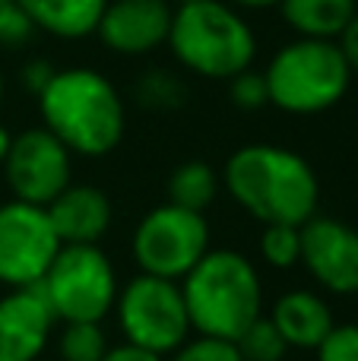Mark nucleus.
I'll list each match as a JSON object with an SVG mask.
<instances>
[{"label":"nucleus","instance_id":"f257e3e1","mask_svg":"<svg viewBox=\"0 0 358 361\" xmlns=\"http://www.w3.org/2000/svg\"><path fill=\"white\" fill-rule=\"evenodd\" d=\"M226 187L235 203L264 225H304L321 200L308 159L270 143L241 146L226 162Z\"/></svg>","mask_w":358,"mask_h":361},{"label":"nucleus","instance_id":"f03ea898","mask_svg":"<svg viewBox=\"0 0 358 361\" xmlns=\"http://www.w3.org/2000/svg\"><path fill=\"white\" fill-rule=\"evenodd\" d=\"M44 130L70 149V156L99 159L124 140L127 114L118 89L92 67L57 70L38 95Z\"/></svg>","mask_w":358,"mask_h":361},{"label":"nucleus","instance_id":"7ed1b4c3","mask_svg":"<svg viewBox=\"0 0 358 361\" xmlns=\"http://www.w3.org/2000/svg\"><path fill=\"white\" fill-rule=\"evenodd\" d=\"M190 326L200 336L235 339L260 317V276L238 250H206L181 282Z\"/></svg>","mask_w":358,"mask_h":361},{"label":"nucleus","instance_id":"20e7f679","mask_svg":"<svg viewBox=\"0 0 358 361\" xmlns=\"http://www.w3.org/2000/svg\"><path fill=\"white\" fill-rule=\"evenodd\" d=\"M168 48L190 73L206 76V80H232L251 70L257 38L232 4L190 0V4L175 6Z\"/></svg>","mask_w":358,"mask_h":361},{"label":"nucleus","instance_id":"39448f33","mask_svg":"<svg viewBox=\"0 0 358 361\" xmlns=\"http://www.w3.org/2000/svg\"><path fill=\"white\" fill-rule=\"evenodd\" d=\"M264 80L270 105L289 114H321L342 102L352 82V70L340 42L295 38L273 54Z\"/></svg>","mask_w":358,"mask_h":361},{"label":"nucleus","instance_id":"423d86ee","mask_svg":"<svg viewBox=\"0 0 358 361\" xmlns=\"http://www.w3.org/2000/svg\"><path fill=\"white\" fill-rule=\"evenodd\" d=\"M38 288L63 324H101L118 301V276L99 244H63Z\"/></svg>","mask_w":358,"mask_h":361},{"label":"nucleus","instance_id":"0eeeda50","mask_svg":"<svg viewBox=\"0 0 358 361\" xmlns=\"http://www.w3.org/2000/svg\"><path fill=\"white\" fill-rule=\"evenodd\" d=\"M114 305L127 343L137 349L165 355L187 343L190 317L178 282L140 273L121 288Z\"/></svg>","mask_w":358,"mask_h":361},{"label":"nucleus","instance_id":"6e6552de","mask_svg":"<svg viewBox=\"0 0 358 361\" xmlns=\"http://www.w3.org/2000/svg\"><path fill=\"white\" fill-rule=\"evenodd\" d=\"M209 250V225L203 212L162 203L140 219L133 231V257L146 276L184 279Z\"/></svg>","mask_w":358,"mask_h":361},{"label":"nucleus","instance_id":"1a4fd4ad","mask_svg":"<svg viewBox=\"0 0 358 361\" xmlns=\"http://www.w3.org/2000/svg\"><path fill=\"white\" fill-rule=\"evenodd\" d=\"M57 241L44 206L10 200L0 206V282L10 288L38 286L54 263Z\"/></svg>","mask_w":358,"mask_h":361},{"label":"nucleus","instance_id":"9d476101","mask_svg":"<svg viewBox=\"0 0 358 361\" xmlns=\"http://www.w3.org/2000/svg\"><path fill=\"white\" fill-rule=\"evenodd\" d=\"M6 184L13 200L32 206H48L61 190L70 187V149L44 127L13 137V146L4 159Z\"/></svg>","mask_w":358,"mask_h":361},{"label":"nucleus","instance_id":"9b49d317","mask_svg":"<svg viewBox=\"0 0 358 361\" xmlns=\"http://www.w3.org/2000/svg\"><path fill=\"white\" fill-rule=\"evenodd\" d=\"M302 263L323 288L358 292V231L340 219L314 216L302 225Z\"/></svg>","mask_w":358,"mask_h":361},{"label":"nucleus","instance_id":"f8f14e48","mask_svg":"<svg viewBox=\"0 0 358 361\" xmlns=\"http://www.w3.org/2000/svg\"><path fill=\"white\" fill-rule=\"evenodd\" d=\"M171 16L168 0H108L95 32L114 54L140 57L168 44Z\"/></svg>","mask_w":358,"mask_h":361},{"label":"nucleus","instance_id":"ddd939ff","mask_svg":"<svg viewBox=\"0 0 358 361\" xmlns=\"http://www.w3.org/2000/svg\"><path fill=\"white\" fill-rule=\"evenodd\" d=\"M54 311L38 286L0 298V361H35L48 345Z\"/></svg>","mask_w":358,"mask_h":361},{"label":"nucleus","instance_id":"4468645a","mask_svg":"<svg viewBox=\"0 0 358 361\" xmlns=\"http://www.w3.org/2000/svg\"><path fill=\"white\" fill-rule=\"evenodd\" d=\"M44 212L61 244H99L111 225V200L92 184H70L44 206Z\"/></svg>","mask_w":358,"mask_h":361},{"label":"nucleus","instance_id":"2eb2a0df","mask_svg":"<svg viewBox=\"0 0 358 361\" xmlns=\"http://www.w3.org/2000/svg\"><path fill=\"white\" fill-rule=\"evenodd\" d=\"M273 326L279 330V336L285 339L289 349H314L330 336L333 330V314H330L327 301L314 292H285L283 298L273 305L270 314Z\"/></svg>","mask_w":358,"mask_h":361},{"label":"nucleus","instance_id":"dca6fc26","mask_svg":"<svg viewBox=\"0 0 358 361\" xmlns=\"http://www.w3.org/2000/svg\"><path fill=\"white\" fill-rule=\"evenodd\" d=\"M35 29L57 38H86L99 29L108 0H16Z\"/></svg>","mask_w":358,"mask_h":361},{"label":"nucleus","instance_id":"f3484780","mask_svg":"<svg viewBox=\"0 0 358 361\" xmlns=\"http://www.w3.org/2000/svg\"><path fill=\"white\" fill-rule=\"evenodd\" d=\"M283 19L298 32V38L340 42V35L355 19V0H279Z\"/></svg>","mask_w":358,"mask_h":361},{"label":"nucleus","instance_id":"a211bd4d","mask_svg":"<svg viewBox=\"0 0 358 361\" xmlns=\"http://www.w3.org/2000/svg\"><path fill=\"white\" fill-rule=\"evenodd\" d=\"M219 193V175L206 162H184L168 175V203L203 212Z\"/></svg>","mask_w":358,"mask_h":361},{"label":"nucleus","instance_id":"6ab92c4d","mask_svg":"<svg viewBox=\"0 0 358 361\" xmlns=\"http://www.w3.org/2000/svg\"><path fill=\"white\" fill-rule=\"evenodd\" d=\"M235 345H238L241 361H283V355L289 352V345L279 336V330L273 326L270 317H257L235 339Z\"/></svg>","mask_w":358,"mask_h":361},{"label":"nucleus","instance_id":"aec40b11","mask_svg":"<svg viewBox=\"0 0 358 361\" xmlns=\"http://www.w3.org/2000/svg\"><path fill=\"white\" fill-rule=\"evenodd\" d=\"M260 254L276 269L302 263V225H266L260 235Z\"/></svg>","mask_w":358,"mask_h":361},{"label":"nucleus","instance_id":"412c9836","mask_svg":"<svg viewBox=\"0 0 358 361\" xmlns=\"http://www.w3.org/2000/svg\"><path fill=\"white\" fill-rule=\"evenodd\" d=\"M105 352L108 343L99 324H67V330L61 336L63 361H101Z\"/></svg>","mask_w":358,"mask_h":361},{"label":"nucleus","instance_id":"4be33fe9","mask_svg":"<svg viewBox=\"0 0 358 361\" xmlns=\"http://www.w3.org/2000/svg\"><path fill=\"white\" fill-rule=\"evenodd\" d=\"M171 361H241L238 345L228 339H213V336H200L184 343L181 349H175Z\"/></svg>","mask_w":358,"mask_h":361},{"label":"nucleus","instance_id":"5701e85b","mask_svg":"<svg viewBox=\"0 0 358 361\" xmlns=\"http://www.w3.org/2000/svg\"><path fill=\"white\" fill-rule=\"evenodd\" d=\"M228 89H232V102L245 111H257V108L270 105V92H266V80L257 70H245V73L232 76L228 80Z\"/></svg>","mask_w":358,"mask_h":361},{"label":"nucleus","instance_id":"b1692460","mask_svg":"<svg viewBox=\"0 0 358 361\" xmlns=\"http://www.w3.org/2000/svg\"><path fill=\"white\" fill-rule=\"evenodd\" d=\"M32 32H35V25L29 23L23 6L16 0H0V44L16 48V44L29 42Z\"/></svg>","mask_w":358,"mask_h":361},{"label":"nucleus","instance_id":"393cba45","mask_svg":"<svg viewBox=\"0 0 358 361\" xmlns=\"http://www.w3.org/2000/svg\"><path fill=\"white\" fill-rule=\"evenodd\" d=\"M317 361H358V326H333L317 345Z\"/></svg>","mask_w":358,"mask_h":361},{"label":"nucleus","instance_id":"a878e982","mask_svg":"<svg viewBox=\"0 0 358 361\" xmlns=\"http://www.w3.org/2000/svg\"><path fill=\"white\" fill-rule=\"evenodd\" d=\"M57 70L51 67L48 61H29L23 67V86L29 89V92H35V95H42L44 92V86L51 82V76H54Z\"/></svg>","mask_w":358,"mask_h":361},{"label":"nucleus","instance_id":"bb28decb","mask_svg":"<svg viewBox=\"0 0 358 361\" xmlns=\"http://www.w3.org/2000/svg\"><path fill=\"white\" fill-rule=\"evenodd\" d=\"M340 48H342V54H346V63H349V70H352V76H358V13L352 23H349V29L340 35Z\"/></svg>","mask_w":358,"mask_h":361},{"label":"nucleus","instance_id":"cd10ccee","mask_svg":"<svg viewBox=\"0 0 358 361\" xmlns=\"http://www.w3.org/2000/svg\"><path fill=\"white\" fill-rule=\"evenodd\" d=\"M101 361H162V355H152L146 349H137V345H118V349H108Z\"/></svg>","mask_w":358,"mask_h":361},{"label":"nucleus","instance_id":"c85d7f7f","mask_svg":"<svg viewBox=\"0 0 358 361\" xmlns=\"http://www.w3.org/2000/svg\"><path fill=\"white\" fill-rule=\"evenodd\" d=\"M10 146H13V133L6 130L4 124H0V162L6 159V152H10Z\"/></svg>","mask_w":358,"mask_h":361},{"label":"nucleus","instance_id":"c756f323","mask_svg":"<svg viewBox=\"0 0 358 361\" xmlns=\"http://www.w3.org/2000/svg\"><path fill=\"white\" fill-rule=\"evenodd\" d=\"M238 6H254V10H264V6H279V0H232Z\"/></svg>","mask_w":358,"mask_h":361},{"label":"nucleus","instance_id":"7c9ffc66","mask_svg":"<svg viewBox=\"0 0 358 361\" xmlns=\"http://www.w3.org/2000/svg\"><path fill=\"white\" fill-rule=\"evenodd\" d=\"M0 102H4V76H0Z\"/></svg>","mask_w":358,"mask_h":361},{"label":"nucleus","instance_id":"2f4dec72","mask_svg":"<svg viewBox=\"0 0 358 361\" xmlns=\"http://www.w3.org/2000/svg\"><path fill=\"white\" fill-rule=\"evenodd\" d=\"M175 4H178V6H181V4H190V0H175Z\"/></svg>","mask_w":358,"mask_h":361}]
</instances>
